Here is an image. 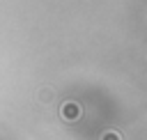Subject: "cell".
Returning <instances> with one entry per match:
<instances>
[{"mask_svg": "<svg viewBox=\"0 0 147 140\" xmlns=\"http://www.w3.org/2000/svg\"><path fill=\"white\" fill-rule=\"evenodd\" d=\"M101 140H122V135L110 129V131H103V133H101Z\"/></svg>", "mask_w": 147, "mask_h": 140, "instance_id": "7a4b0ae2", "label": "cell"}, {"mask_svg": "<svg viewBox=\"0 0 147 140\" xmlns=\"http://www.w3.org/2000/svg\"><path fill=\"white\" fill-rule=\"evenodd\" d=\"M60 115H62V119H67V122H76V119L80 117V106H78L76 101H67V103H62Z\"/></svg>", "mask_w": 147, "mask_h": 140, "instance_id": "6da1fadb", "label": "cell"}, {"mask_svg": "<svg viewBox=\"0 0 147 140\" xmlns=\"http://www.w3.org/2000/svg\"><path fill=\"white\" fill-rule=\"evenodd\" d=\"M39 99L46 103V101H51V90H41V94H39Z\"/></svg>", "mask_w": 147, "mask_h": 140, "instance_id": "3957f363", "label": "cell"}]
</instances>
